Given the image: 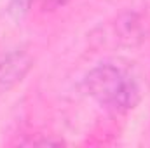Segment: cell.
Listing matches in <instances>:
<instances>
[{
	"mask_svg": "<svg viewBox=\"0 0 150 148\" xmlns=\"http://www.w3.org/2000/svg\"><path fill=\"white\" fill-rule=\"evenodd\" d=\"M86 87L96 103L115 113L133 110L142 98L136 78L126 68L112 63L93 68L86 77Z\"/></svg>",
	"mask_w": 150,
	"mask_h": 148,
	"instance_id": "obj_1",
	"label": "cell"
},
{
	"mask_svg": "<svg viewBox=\"0 0 150 148\" xmlns=\"http://www.w3.org/2000/svg\"><path fill=\"white\" fill-rule=\"evenodd\" d=\"M32 65L33 61L25 51H14L4 59H0V91H7L18 82H21L25 75L30 72Z\"/></svg>",
	"mask_w": 150,
	"mask_h": 148,
	"instance_id": "obj_2",
	"label": "cell"
},
{
	"mask_svg": "<svg viewBox=\"0 0 150 148\" xmlns=\"http://www.w3.org/2000/svg\"><path fill=\"white\" fill-rule=\"evenodd\" d=\"M42 9L44 11H54V9H59L63 5H67L70 0H38Z\"/></svg>",
	"mask_w": 150,
	"mask_h": 148,
	"instance_id": "obj_3",
	"label": "cell"
}]
</instances>
